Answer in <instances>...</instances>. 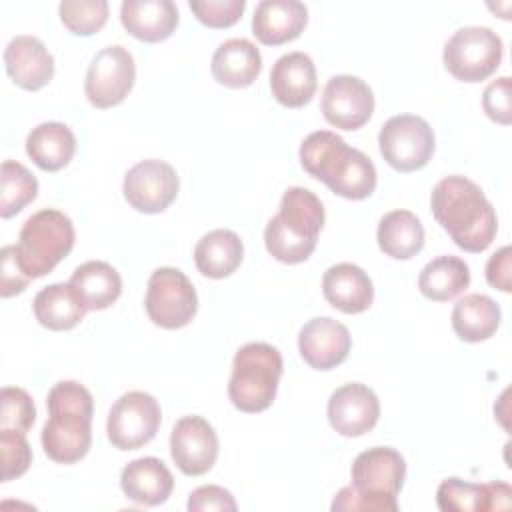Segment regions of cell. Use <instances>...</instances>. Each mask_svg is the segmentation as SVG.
I'll return each mask as SVG.
<instances>
[{"mask_svg":"<svg viewBox=\"0 0 512 512\" xmlns=\"http://www.w3.org/2000/svg\"><path fill=\"white\" fill-rule=\"evenodd\" d=\"M430 208L452 242L466 252H484L498 232L494 206L482 188L464 176L442 178L432 190Z\"/></svg>","mask_w":512,"mask_h":512,"instance_id":"6da1fadb","label":"cell"},{"mask_svg":"<svg viewBox=\"0 0 512 512\" xmlns=\"http://www.w3.org/2000/svg\"><path fill=\"white\" fill-rule=\"evenodd\" d=\"M300 164L316 180L346 200L368 198L378 182L376 166L358 148L330 130L308 134L300 144Z\"/></svg>","mask_w":512,"mask_h":512,"instance_id":"7a4b0ae2","label":"cell"},{"mask_svg":"<svg viewBox=\"0 0 512 512\" xmlns=\"http://www.w3.org/2000/svg\"><path fill=\"white\" fill-rule=\"evenodd\" d=\"M46 406L48 420L40 436L46 456L58 464L82 460L92 444V394L80 382L62 380L50 388Z\"/></svg>","mask_w":512,"mask_h":512,"instance_id":"3957f363","label":"cell"},{"mask_svg":"<svg viewBox=\"0 0 512 512\" xmlns=\"http://www.w3.org/2000/svg\"><path fill=\"white\" fill-rule=\"evenodd\" d=\"M352 484L332 500L334 512H396V496L406 478L402 454L390 446H374L360 452L352 462Z\"/></svg>","mask_w":512,"mask_h":512,"instance_id":"277c9868","label":"cell"},{"mask_svg":"<svg viewBox=\"0 0 512 512\" xmlns=\"http://www.w3.org/2000/svg\"><path fill=\"white\" fill-rule=\"evenodd\" d=\"M322 226L320 198L308 188L292 186L282 194L278 214L264 228L266 250L278 262L300 264L312 256Z\"/></svg>","mask_w":512,"mask_h":512,"instance_id":"5b68a950","label":"cell"},{"mask_svg":"<svg viewBox=\"0 0 512 512\" xmlns=\"http://www.w3.org/2000/svg\"><path fill=\"white\" fill-rule=\"evenodd\" d=\"M282 354L266 342L244 344L232 360L228 398L240 412H262L276 398L282 376Z\"/></svg>","mask_w":512,"mask_h":512,"instance_id":"8992f818","label":"cell"},{"mask_svg":"<svg viewBox=\"0 0 512 512\" xmlns=\"http://www.w3.org/2000/svg\"><path fill=\"white\" fill-rule=\"evenodd\" d=\"M74 224L56 210L42 208L34 212L20 230L16 258L22 272L34 280L50 274L74 248Z\"/></svg>","mask_w":512,"mask_h":512,"instance_id":"52a82bcc","label":"cell"},{"mask_svg":"<svg viewBox=\"0 0 512 512\" xmlns=\"http://www.w3.org/2000/svg\"><path fill=\"white\" fill-rule=\"evenodd\" d=\"M504 44L488 26L458 28L444 44L446 70L460 82H482L500 66Z\"/></svg>","mask_w":512,"mask_h":512,"instance_id":"ba28073f","label":"cell"},{"mask_svg":"<svg viewBox=\"0 0 512 512\" xmlns=\"http://www.w3.org/2000/svg\"><path fill=\"white\" fill-rule=\"evenodd\" d=\"M144 306L156 326L176 330L190 324L196 316L198 296L194 284L182 270L162 266L148 278Z\"/></svg>","mask_w":512,"mask_h":512,"instance_id":"9c48e42d","label":"cell"},{"mask_svg":"<svg viewBox=\"0 0 512 512\" xmlns=\"http://www.w3.org/2000/svg\"><path fill=\"white\" fill-rule=\"evenodd\" d=\"M434 146L436 142L430 124L416 114L388 118L378 134L380 154L398 172L424 168L434 154Z\"/></svg>","mask_w":512,"mask_h":512,"instance_id":"30bf717a","label":"cell"},{"mask_svg":"<svg viewBox=\"0 0 512 512\" xmlns=\"http://www.w3.org/2000/svg\"><path fill=\"white\" fill-rule=\"evenodd\" d=\"M162 422V410L158 400L140 390L122 394L108 412L106 434L118 450H138L148 444Z\"/></svg>","mask_w":512,"mask_h":512,"instance_id":"8fae6325","label":"cell"},{"mask_svg":"<svg viewBox=\"0 0 512 512\" xmlns=\"http://www.w3.org/2000/svg\"><path fill=\"white\" fill-rule=\"evenodd\" d=\"M136 80V64L124 46H106L94 54L84 80L88 102L100 110L118 106L130 94Z\"/></svg>","mask_w":512,"mask_h":512,"instance_id":"7c38bea8","label":"cell"},{"mask_svg":"<svg viewBox=\"0 0 512 512\" xmlns=\"http://www.w3.org/2000/svg\"><path fill=\"white\" fill-rule=\"evenodd\" d=\"M180 180L176 170L158 158L140 160L134 164L122 184L126 202L144 214L164 212L178 196Z\"/></svg>","mask_w":512,"mask_h":512,"instance_id":"4fadbf2b","label":"cell"},{"mask_svg":"<svg viewBox=\"0 0 512 512\" xmlns=\"http://www.w3.org/2000/svg\"><path fill=\"white\" fill-rule=\"evenodd\" d=\"M320 106L326 122L334 128L358 130L374 112V94L362 78L338 74L326 82Z\"/></svg>","mask_w":512,"mask_h":512,"instance_id":"5bb4252c","label":"cell"},{"mask_svg":"<svg viewBox=\"0 0 512 512\" xmlns=\"http://www.w3.org/2000/svg\"><path fill=\"white\" fill-rule=\"evenodd\" d=\"M170 456L186 476L206 474L218 458V436L202 416L180 418L170 432Z\"/></svg>","mask_w":512,"mask_h":512,"instance_id":"9a60e30c","label":"cell"},{"mask_svg":"<svg viewBox=\"0 0 512 512\" xmlns=\"http://www.w3.org/2000/svg\"><path fill=\"white\" fill-rule=\"evenodd\" d=\"M380 418V402L372 388L360 382H348L336 388L328 400V422L346 438H358L370 432Z\"/></svg>","mask_w":512,"mask_h":512,"instance_id":"2e32d148","label":"cell"},{"mask_svg":"<svg viewBox=\"0 0 512 512\" xmlns=\"http://www.w3.org/2000/svg\"><path fill=\"white\" fill-rule=\"evenodd\" d=\"M352 348V338L348 328L330 318L316 316L310 318L298 334V350L302 360L314 370H332L340 366Z\"/></svg>","mask_w":512,"mask_h":512,"instance_id":"e0dca14e","label":"cell"},{"mask_svg":"<svg viewBox=\"0 0 512 512\" xmlns=\"http://www.w3.org/2000/svg\"><path fill=\"white\" fill-rule=\"evenodd\" d=\"M436 504L442 512H488L512 506V488L506 482L476 484L450 476L436 490Z\"/></svg>","mask_w":512,"mask_h":512,"instance_id":"ac0fdd59","label":"cell"},{"mask_svg":"<svg viewBox=\"0 0 512 512\" xmlns=\"http://www.w3.org/2000/svg\"><path fill=\"white\" fill-rule=\"evenodd\" d=\"M4 66L10 80L24 90H40L54 76V58L36 36H14L4 50Z\"/></svg>","mask_w":512,"mask_h":512,"instance_id":"d6986e66","label":"cell"},{"mask_svg":"<svg viewBox=\"0 0 512 512\" xmlns=\"http://www.w3.org/2000/svg\"><path fill=\"white\" fill-rule=\"evenodd\" d=\"M316 66L304 52H288L280 56L270 72V90L278 104L286 108H302L316 92Z\"/></svg>","mask_w":512,"mask_h":512,"instance_id":"ffe728a7","label":"cell"},{"mask_svg":"<svg viewBox=\"0 0 512 512\" xmlns=\"http://www.w3.org/2000/svg\"><path fill=\"white\" fill-rule=\"evenodd\" d=\"M308 22V8L298 0H262L252 16V34L266 46L296 40Z\"/></svg>","mask_w":512,"mask_h":512,"instance_id":"44dd1931","label":"cell"},{"mask_svg":"<svg viewBox=\"0 0 512 512\" xmlns=\"http://www.w3.org/2000/svg\"><path fill=\"white\" fill-rule=\"evenodd\" d=\"M120 488L126 498L136 504L160 506L174 490V476L160 458L144 456L122 468Z\"/></svg>","mask_w":512,"mask_h":512,"instance_id":"7402d4cb","label":"cell"},{"mask_svg":"<svg viewBox=\"0 0 512 512\" xmlns=\"http://www.w3.org/2000/svg\"><path fill=\"white\" fill-rule=\"evenodd\" d=\"M120 22L130 36L154 44L174 34L180 14L172 0H124Z\"/></svg>","mask_w":512,"mask_h":512,"instance_id":"603a6c76","label":"cell"},{"mask_svg":"<svg viewBox=\"0 0 512 512\" xmlns=\"http://www.w3.org/2000/svg\"><path fill=\"white\" fill-rule=\"evenodd\" d=\"M322 292L328 304L344 314H360L374 302L370 276L356 264L340 262L330 266L322 276Z\"/></svg>","mask_w":512,"mask_h":512,"instance_id":"cb8c5ba5","label":"cell"},{"mask_svg":"<svg viewBox=\"0 0 512 512\" xmlns=\"http://www.w3.org/2000/svg\"><path fill=\"white\" fill-rule=\"evenodd\" d=\"M212 76L226 88H246L262 72V56L254 42L246 38H230L212 54Z\"/></svg>","mask_w":512,"mask_h":512,"instance_id":"d4e9b609","label":"cell"},{"mask_svg":"<svg viewBox=\"0 0 512 512\" xmlns=\"http://www.w3.org/2000/svg\"><path fill=\"white\" fill-rule=\"evenodd\" d=\"M76 152L74 132L62 122H42L26 138V154L44 172H58Z\"/></svg>","mask_w":512,"mask_h":512,"instance_id":"484cf974","label":"cell"},{"mask_svg":"<svg viewBox=\"0 0 512 512\" xmlns=\"http://www.w3.org/2000/svg\"><path fill=\"white\" fill-rule=\"evenodd\" d=\"M86 310H104L112 306L122 294V278L118 270L102 260L80 264L68 282Z\"/></svg>","mask_w":512,"mask_h":512,"instance_id":"4316f807","label":"cell"},{"mask_svg":"<svg viewBox=\"0 0 512 512\" xmlns=\"http://www.w3.org/2000/svg\"><path fill=\"white\" fill-rule=\"evenodd\" d=\"M244 258V246L236 232L218 228L204 234L194 248V262L202 276L222 280L230 276Z\"/></svg>","mask_w":512,"mask_h":512,"instance_id":"83f0119b","label":"cell"},{"mask_svg":"<svg viewBox=\"0 0 512 512\" xmlns=\"http://www.w3.org/2000/svg\"><path fill=\"white\" fill-rule=\"evenodd\" d=\"M34 316L36 320L54 332L62 330H72L78 326L84 316H86V306L74 292L70 284L56 282L50 286H44L36 296H34Z\"/></svg>","mask_w":512,"mask_h":512,"instance_id":"f1b7e54d","label":"cell"},{"mask_svg":"<svg viewBox=\"0 0 512 512\" xmlns=\"http://www.w3.org/2000/svg\"><path fill=\"white\" fill-rule=\"evenodd\" d=\"M380 250L394 260H410L424 248V226L410 210H392L378 222Z\"/></svg>","mask_w":512,"mask_h":512,"instance_id":"f546056e","label":"cell"},{"mask_svg":"<svg viewBox=\"0 0 512 512\" xmlns=\"http://www.w3.org/2000/svg\"><path fill=\"white\" fill-rule=\"evenodd\" d=\"M500 320V306L486 294H466L452 310V328L464 342H482L492 338Z\"/></svg>","mask_w":512,"mask_h":512,"instance_id":"4dcf8cb0","label":"cell"},{"mask_svg":"<svg viewBox=\"0 0 512 512\" xmlns=\"http://www.w3.org/2000/svg\"><path fill=\"white\" fill-rule=\"evenodd\" d=\"M470 284V268L458 256L432 258L418 276V288L422 296L434 302H448L462 294Z\"/></svg>","mask_w":512,"mask_h":512,"instance_id":"1f68e13d","label":"cell"},{"mask_svg":"<svg viewBox=\"0 0 512 512\" xmlns=\"http://www.w3.org/2000/svg\"><path fill=\"white\" fill-rule=\"evenodd\" d=\"M38 194L36 176L16 160H4L0 168V216L12 218Z\"/></svg>","mask_w":512,"mask_h":512,"instance_id":"d6a6232c","label":"cell"},{"mask_svg":"<svg viewBox=\"0 0 512 512\" xmlns=\"http://www.w3.org/2000/svg\"><path fill=\"white\" fill-rule=\"evenodd\" d=\"M106 0H64L58 6L62 24L76 36H92L108 22Z\"/></svg>","mask_w":512,"mask_h":512,"instance_id":"836d02e7","label":"cell"},{"mask_svg":"<svg viewBox=\"0 0 512 512\" xmlns=\"http://www.w3.org/2000/svg\"><path fill=\"white\" fill-rule=\"evenodd\" d=\"M36 420V406L30 394L16 386H4L0 392V428L28 432Z\"/></svg>","mask_w":512,"mask_h":512,"instance_id":"e575fe53","label":"cell"},{"mask_svg":"<svg viewBox=\"0 0 512 512\" xmlns=\"http://www.w3.org/2000/svg\"><path fill=\"white\" fill-rule=\"evenodd\" d=\"M0 454H2V482L22 476L32 462V448L26 432L0 428Z\"/></svg>","mask_w":512,"mask_h":512,"instance_id":"d590c367","label":"cell"},{"mask_svg":"<svg viewBox=\"0 0 512 512\" xmlns=\"http://www.w3.org/2000/svg\"><path fill=\"white\" fill-rule=\"evenodd\" d=\"M190 10L208 28L234 26L246 8L244 0H190Z\"/></svg>","mask_w":512,"mask_h":512,"instance_id":"8d00e7d4","label":"cell"},{"mask_svg":"<svg viewBox=\"0 0 512 512\" xmlns=\"http://www.w3.org/2000/svg\"><path fill=\"white\" fill-rule=\"evenodd\" d=\"M510 78L500 76L492 80L482 94V108L486 116L502 126H508L512 122V96H510Z\"/></svg>","mask_w":512,"mask_h":512,"instance_id":"74e56055","label":"cell"},{"mask_svg":"<svg viewBox=\"0 0 512 512\" xmlns=\"http://www.w3.org/2000/svg\"><path fill=\"white\" fill-rule=\"evenodd\" d=\"M236 500L230 494V490L208 484L200 486L190 492L188 496V510L190 512H206V510H218V512H236Z\"/></svg>","mask_w":512,"mask_h":512,"instance_id":"f35d334b","label":"cell"},{"mask_svg":"<svg viewBox=\"0 0 512 512\" xmlns=\"http://www.w3.org/2000/svg\"><path fill=\"white\" fill-rule=\"evenodd\" d=\"M0 262H2V268H0V276H2L0 296L10 298V296H16V294L24 292L30 278L22 272V268L18 264L16 246H4L0 250Z\"/></svg>","mask_w":512,"mask_h":512,"instance_id":"ab89813d","label":"cell"},{"mask_svg":"<svg viewBox=\"0 0 512 512\" xmlns=\"http://www.w3.org/2000/svg\"><path fill=\"white\" fill-rule=\"evenodd\" d=\"M512 250L510 246H502L496 250L486 262V280L492 288L502 292L512 290Z\"/></svg>","mask_w":512,"mask_h":512,"instance_id":"60d3db41","label":"cell"}]
</instances>
